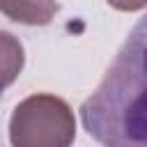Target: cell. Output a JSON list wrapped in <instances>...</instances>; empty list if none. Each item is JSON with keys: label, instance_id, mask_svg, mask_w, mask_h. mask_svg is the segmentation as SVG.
Returning <instances> with one entry per match:
<instances>
[{"label": "cell", "instance_id": "obj_1", "mask_svg": "<svg viewBox=\"0 0 147 147\" xmlns=\"http://www.w3.org/2000/svg\"><path fill=\"white\" fill-rule=\"evenodd\" d=\"M80 117L103 145L147 147V18L131 30Z\"/></svg>", "mask_w": 147, "mask_h": 147}, {"label": "cell", "instance_id": "obj_2", "mask_svg": "<svg viewBox=\"0 0 147 147\" xmlns=\"http://www.w3.org/2000/svg\"><path fill=\"white\" fill-rule=\"evenodd\" d=\"M74 138V110L55 94H32L9 117V142L14 147H67Z\"/></svg>", "mask_w": 147, "mask_h": 147}, {"label": "cell", "instance_id": "obj_3", "mask_svg": "<svg viewBox=\"0 0 147 147\" xmlns=\"http://www.w3.org/2000/svg\"><path fill=\"white\" fill-rule=\"evenodd\" d=\"M55 0H0V11L23 25H48L57 14Z\"/></svg>", "mask_w": 147, "mask_h": 147}, {"label": "cell", "instance_id": "obj_4", "mask_svg": "<svg viewBox=\"0 0 147 147\" xmlns=\"http://www.w3.org/2000/svg\"><path fill=\"white\" fill-rule=\"evenodd\" d=\"M23 62H25V53L21 41L14 34L0 30V74L7 80V85H11L18 78V74L23 71Z\"/></svg>", "mask_w": 147, "mask_h": 147}, {"label": "cell", "instance_id": "obj_5", "mask_svg": "<svg viewBox=\"0 0 147 147\" xmlns=\"http://www.w3.org/2000/svg\"><path fill=\"white\" fill-rule=\"evenodd\" d=\"M106 2L119 11H140L147 7V0H106Z\"/></svg>", "mask_w": 147, "mask_h": 147}, {"label": "cell", "instance_id": "obj_6", "mask_svg": "<svg viewBox=\"0 0 147 147\" xmlns=\"http://www.w3.org/2000/svg\"><path fill=\"white\" fill-rule=\"evenodd\" d=\"M5 87H7V80H5V78H2V74H0V94H2V90H5Z\"/></svg>", "mask_w": 147, "mask_h": 147}]
</instances>
